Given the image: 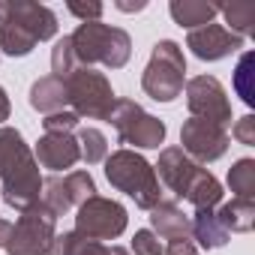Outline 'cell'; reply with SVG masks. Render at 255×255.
Masks as SVG:
<instances>
[{"instance_id":"1","label":"cell","mask_w":255,"mask_h":255,"mask_svg":"<svg viewBox=\"0 0 255 255\" xmlns=\"http://www.w3.org/2000/svg\"><path fill=\"white\" fill-rule=\"evenodd\" d=\"M0 192L15 210H27L42 198V177L33 150L24 144V135L12 126H0Z\"/></svg>"},{"instance_id":"2","label":"cell","mask_w":255,"mask_h":255,"mask_svg":"<svg viewBox=\"0 0 255 255\" xmlns=\"http://www.w3.org/2000/svg\"><path fill=\"white\" fill-rule=\"evenodd\" d=\"M78 66L93 69V63L105 69H120L132 57V39L120 27H108L102 21H81L75 33H69Z\"/></svg>"},{"instance_id":"3","label":"cell","mask_w":255,"mask_h":255,"mask_svg":"<svg viewBox=\"0 0 255 255\" xmlns=\"http://www.w3.org/2000/svg\"><path fill=\"white\" fill-rule=\"evenodd\" d=\"M105 180L117 192L129 195L141 210H153L162 201V186H159L153 165L129 147L114 150L111 156H105Z\"/></svg>"},{"instance_id":"4","label":"cell","mask_w":255,"mask_h":255,"mask_svg":"<svg viewBox=\"0 0 255 255\" xmlns=\"http://www.w3.org/2000/svg\"><path fill=\"white\" fill-rule=\"evenodd\" d=\"M183 81H186L183 48L171 39L156 42L153 54H150V63L144 66V75H141L144 93L156 102H174L183 93Z\"/></svg>"},{"instance_id":"5","label":"cell","mask_w":255,"mask_h":255,"mask_svg":"<svg viewBox=\"0 0 255 255\" xmlns=\"http://www.w3.org/2000/svg\"><path fill=\"white\" fill-rule=\"evenodd\" d=\"M63 84H66V99H69V105H72V111H75L78 117H87V120H108V114H111L117 96H114V90H111V81H108L102 72L81 66V69H75L72 75H66Z\"/></svg>"},{"instance_id":"6","label":"cell","mask_w":255,"mask_h":255,"mask_svg":"<svg viewBox=\"0 0 255 255\" xmlns=\"http://www.w3.org/2000/svg\"><path fill=\"white\" fill-rule=\"evenodd\" d=\"M108 123L117 129V138L123 144H132L141 150H159V144L165 141V123L153 114H147L135 99H117Z\"/></svg>"},{"instance_id":"7","label":"cell","mask_w":255,"mask_h":255,"mask_svg":"<svg viewBox=\"0 0 255 255\" xmlns=\"http://www.w3.org/2000/svg\"><path fill=\"white\" fill-rule=\"evenodd\" d=\"M54 228H57V216L42 201H36L33 207L21 210L18 222L12 225L6 252L9 255H48V246L57 234Z\"/></svg>"},{"instance_id":"8","label":"cell","mask_w":255,"mask_h":255,"mask_svg":"<svg viewBox=\"0 0 255 255\" xmlns=\"http://www.w3.org/2000/svg\"><path fill=\"white\" fill-rule=\"evenodd\" d=\"M129 225V216H126V207L111 201V198H102V195H93L87 198L84 204H78V213H75V231L87 240H114L126 231Z\"/></svg>"},{"instance_id":"9","label":"cell","mask_w":255,"mask_h":255,"mask_svg":"<svg viewBox=\"0 0 255 255\" xmlns=\"http://www.w3.org/2000/svg\"><path fill=\"white\" fill-rule=\"evenodd\" d=\"M186 105L198 120H210L222 129L231 123V102L225 96V87L213 75H195L186 81Z\"/></svg>"},{"instance_id":"10","label":"cell","mask_w":255,"mask_h":255,"mask_svg":"<svg viewBox=\"0 0 255 255\" xmlns=\"http://www.w3.org/2000/svg\"><path fill=\"white\" fill-rule=\"evenodd\" d=\"M96 195V183L90 177V171H69V174H54L48 180H42V204L54 213V216H63L69 213L72 207L84 204L87 198Z\"/></svg>"},{"instance_id":"11","label":"cell","mask_w":255,"mask_h":255,"mask_svg":"<svg viewBox=\"0 0 255 255\" xmlns=\"http://www.w3.org/2000/svg\"><path fill=\"white\" fill-rule=\"evenodd\" d=\"M180 150L192 159V162H216L219 156H225L231 138H228V129L210 123V120H198V117H189L180 129Z\"/></svg>"},{"instance_id":"12","label":"cell","mask_w":255,"mask_h":255,"mask_svg":"<svg viewBox=\"0 0 255 255\" xmlns=\"http://www.w3.org/2000/svg\"><path fill=\"white\" fill-rule=\"evenodd\" d=\"M153 171H156V177H159L177 198H186L189 189L195 186V180H198L207 168H201L198 162H192L180 147H165V150L159 153V162L153 165Z\"/></svg>"},{"instance_id":"13","label":"cell","mask_w":255,"mask_h":255,"mask_svg":"<svg viewBox=\"0 0 255 255\" xmlns=\"http://www.w3.org/2000/svg\"><path fill=\"white\" fill-rule=\"evenodd\" d=\"M0 21H15L24 30H30L39 42L51 39L57 33V15L42 3H27V0H0Z\"/></svg>"},{"instance_id":"14","label":"cell","mask_w":255,"mask_h":255,"mask_svg":"<svg viewBox=\"0 0 255 255\" xmlns=\"http://www.w3.org/2000/svg\"><path fill=\"white\" fill-rule=\"evenodd\" d=\"M186 48H192V54L198 60H222V57L243 48V36L231 33L222 24H204L198 30H189Z\"/></svg>"},{"instance_id":"15","label":"cell","mask_w":255,"mask_h":255,"mask_svg":"<svg viewBox=\"0 0 255 255\" xmlns=\"http://www.w3.org/2000/svg\"><path fill=\"white\" fill-rule=\"evenodd\" d=\"M33 159H36L42 168H51V171H66V168H72L75 162H81L75 135H54V132H45V135L36 141Z\"/></svg>"},{"instance_id":"16","label":"cell","mask_w":255,"mask_h":255,"mask_svg":"<svg viewBox=\"0 0 255 255\" xmlns=\"http://www.w3.org/2000/svg\"><path fill=\"white\" fill-rule=\"evenodd\" d=\"M69 99H66V84L63 78L54 75H42L30 84V108L39 114H54V111H66Z\"/></svg>"},{"instance_id":"17","label":"cell","mask_w":255,"mask_h":255,"mask_svg":"<svg viewBox=\"0 0 255 255\" xmlns=\"http://www.w3.org/2000/svg\"><path fill=\"white\" fill-rule=\"evenodd\" d=\"M150 225L156 237L165 240H177V237H189V216L177 207V201H159L150 210Z\"/></svg>"},{"instance_id":"18","label":"cell","mask_w":255,"mask_h":255,"mask_svg":"<svg viewBox=\"0 0 255 255\" xmlns=\"http://www.w3.org/2000/svg\"><path fill=\"white\" fill-rule=\"evenodd\" d=\"M168 12L171 18L186 27V30H198L204 24H213V18L219 15V6L213 3H204V0H171L168 3Z\"/></svg>"},{"instance_id":"19","label":"cell","mask_w":255,"mask_h":255,"mask_svg":"<svg viewBox=\"0 0 255 255\" xmlns=\"http://www.w3.org/2000/svg\"><path fill=\"white\" fill-rule=\"evenodd\" d=\"M219 225L228 234H246L255 225V201H243V198H231L216 210Z\"/></svg>"},{"instance_id":"20","label":"cell","mask_w":255,"mask_h":255,"mask_svg":"<svg viewBox=\"0 0 255 255\" xmlns=\"http://www.w3.org/2000/svg\"><path fill=\"white\" fill-rule=\"evenodd\" d=\"M189 234L201 243V249H219L228 243V231L219 225L216 210H195L189 219Z\"/></svg>"},{"instance_id":"21","label":"cell","mask_w":255,"mask_h":255,"mask_svg":"<svg viewBox=\"0 0 255 255\" xmlns=\"http://www.w3.org/2000/svg\"><path fill=\"white\" fill-rule=\"evenodd\" d=\"M72 135H75L81 162H87V165L105 162V156H108V141H105V135H102L99 129H93V126H78Z\"/></svg>"},{"instance_id":"22","label":"cell","mask_w":255,"mask_h":255,"mask_svg":"<svg viewBox=\"0 0 255 255\" xmlns=\"http://www.w3.org/2000/svg\"><path fill=\"white\" fill-rule=\"evenodd\" d=\"M228 186L234 198L255 201V162L252 159H237L228 171Z\"/></svg>"},{"instance_id":"23","label":"cell","mask_w":255,"mask_h":255,"mask_svg":"<svg viewBox=\"0 0 255 255\" xmlns=\"http://www.w3.org/2000/svg\"><path fill=\"white\" fill-rule=\"evenodd\" d=\"M219 12L231 24L228 27L231 33H237V36L255 33V6L252 3H228V6H219Z\"/></svg>"},{"instance_id":"24","label":"cell","mask_w":255,"mask_h":255,"mask_svg":"<svg viewBox=\"0 0 255 255\" xmlns=\"http://www.w3.org/2000/svg\"><path fill=\"white\" fill-rule=\"evenodd\" d=\"M75 69H81V66H78V60H75V51H72L69 36H63V39H57L54 48H51V72H54V78H66V75H72Z\"/></svg>"},{"instance_id":"25","label":"cell","mask_w":255,"mask_h":255,"mask_svg":"<svg viewBox=\"0 0 255 255\" xmlns=\"http://www.w3.org/2000/svg\"><path fill=\"white\" fill-rule=\"evenodd\" d=\"M81 117L75 111H54V114H45L42 126H45V132H54V135H72L78 129V123Z\"/></svg>"},{"instance_id":"26","label":"cell","mask_w":255,"mask_h":255,"mask_svg":"<svg viewBox=\"0 0 255 255\" xmlns=\"http://www.w3.org/2000/svg\"><path fill=\"white\" fill-rule=\"evenodd\" d=\"M249 66H252V54H243V57H240V63H237V75H234V87H237V93L243 96V102H246V105H252V102H255L252 87H249Z\"/></svg>"},{"instance_id":"27","label":"cell","mask_w":255,"mask_h":255,"mask_svg":"<svg viewBox=\"0 0 255 255\" xmlns=\"http://www.w3.org/2000/svg\"><path fill=\"white\" fill-rule=\"evenodd\" d=\"M132 252H135V255H162V243H159V237H156L153 231L141 228V231H135V237H132Z\"/></svg>"},{"instance_id":"28","label":"cell","mask_w":255,"mask_h":255,"mask_svg":"<svg viewBox=\"0 0 255 255\" xmlns=\"http://www.w3.org/2000/svg\"><path fill=\"white\" fill-rule=\"evenodd\" d=\"M72 255H129V249H123V246H105V243H96V240L81 237Z\"/></svg>"},{"instance_id":"29","label":"cell","mask_w":255,"mask_h":255,"mask_svg":"<svg viewBox=\"0 0 255 255\" xmlns=\"http://www.w3.org/2000/svg\"><path fill=\"white\" fill-rule=\"evenodd\" d=\"M231 135H234L243 147H252V144H255V117H252V114H243V117L234 123Z\"/></svg>"},{"instance_id":"30","label":"cell","mask_w":255,"mask_h":255,"mask_svg":"<svg viewBox=\"0 0 255 255\" xmlns=\"http://www.w3.org/2000/svg\"><path fill=\"white\" fill-rule=\"evenodd\" d=\"M66 9L72 15H78L81 21H99V15H102V3H66Z\"/></svg>"},{"instance_id":"31","label":"cell","mask_w":255,"mask_h":255,"mask_svg":"<svg viewBox=\"0 0 255 255\" xmlns=\"http://www.w3.org/2000/svg\"><path fill=\"white\" fill-rule=\"evenodd\" d=\"M162 255H198V249L189 237H177V240H168V246H162Z\"/></svg>"},{"instance_id":"32","label":"cell","mask_w":255,"mask_h":255,"mask_svg":"<svg viewBox=\"0 0 255 255\" xmlns=\"http://www.w3.org/2000/svg\"><path fill=\"white\" fill-rule=\"evenodd\" d=\"M9 111H12V105H9V96H6V90L0 87V123H3L6 117H9Z\"/></svg>"},{"instance_id":"33","label":"cell","mask_w":255,"mask_h":255,"mask_svg":"<svg viewBox=\"0 0 255 255\" xmlns=\"http://www.w3.org/2000/svg\"><path fill=\"white\" fill-rule=\"evenodd\" d=\"M9 234H12V222L9 219H0V249H6Z\"/></svg>"},{"instance_id":"34","label":"cell","mask_w":255,"mask_h":255,"mask_svg":"<svg viewBox=\"0 0 255 255\" xmlns=\"http://www.w3.org/2000/svg\"><path fill=\"white\" fill-rule=\"evenodd\" d=\"M114 6H117V9H123V12H141V9H147L144 0H141V3H123V0H117Z\"/></svg>"}]
</instances>
